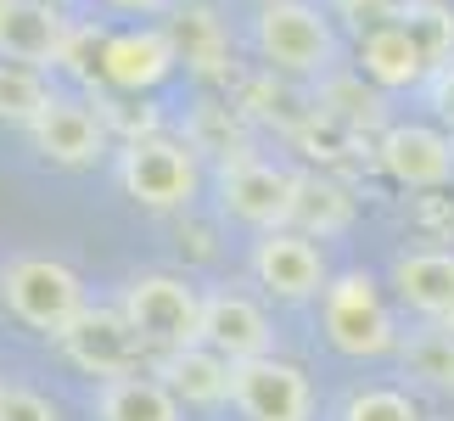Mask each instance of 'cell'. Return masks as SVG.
Wrapping results in <instances>:
<instances>
[{"mask_svg": "<svg viewBox=\"0 0 454 421\" xmlns=\"http://www.w3.org/2000/svg\"><path fill=\"white\" fill-rule=\"evenodd\" d=\"M57 343H62V354L74 360L84 377H101V382H107V377H129L135 360L146 354V343L135 338V326L124 321V309H118V304L113 309L107 304H90Z\"/></svg>", "mask_w": 454, "mask_h": 421, "instance_id": "9c48e42d", "label": "cell"}, {"mask_svg": "<svg viewBox=\"0 0 454 421\" xmlns=\"http://www.w3.org/2000/svg\"><path fill=\"white\" fill-rule=\"evenodd\" d=\"M118 186L129 191L141 208L152 214H174V208H191L202 191V157L191 140L174 135H135L118 152Z\"/></svg>", "mask_w": 454, "mask_h": 421, "instance_id": "277c9868", "label": "cell"}, {"mask_svg": "<svg viewBox=\"0 0 454 421\" xmlns=\"http://www.w3.org/2000/svg\"><path fill=\"white\" fill-rule=\"evenodd\" d=\"M0 421H62L57 410V399H45V393H34V388H12L0 393Z\"/></svg>", "mask_w": 454, "mask_h": 421, "instance_id": "484cf974", "label": "cell"}, {"mask_svg": "<svg viewBox=\"0 0 454 421\" xmlns=\"http://www.w3.org/2000/svg\"><path fill=\"white\" fill-rule=\"evenodd\" d=\"M404 28L421 40L432 74L454 62V6L449 0H404Z\"/></svg>", "mask_w": 454, "mask_h": 421, "instance_id": "cb8c5ba5", "label": "cell"}, {"mask_svg": "<svg viewBox=\"0 0 454 421\" xmlns=\"http://www.w3.org/2000/svg\"><path fill=\"white\" fill-rule=\"evenodd\" d=\"M247 270L253 281L264 287L270 298H281V304H309V298L325 292V253L320 242L281 225V231H258L253 253H247Z\"/></svg>", "mask_w": 454, "mask_h": 421, "instance_id": "ba28073f", "label": "cell"}, {"mask_svg": "<svg viewBox=\"0 0 454 421\" xmlns=\"http://www.w3.org/2000/svg\"><path fill=\"white\" fill-rule=\"evenodd\" d=\"M6 388H12V382H6V377H0V393H6Z\"/></svg>", "mask_w": 454, "mask_h": 421, "instance_id": "f546056e", "label": "cell"}, {"mask_svg": "<svg viewBox=\"0 0 454 421\" xmlns=\"http://www.w3.org/2000/svg\"><path fill=\"white\" fill-rule=\"evenodd\" d=\"M337 421H427L404 388H354L342 399Z\"/></svg>", "mask_w": 454, "mask_h": 421, "instance_id": "d4e9b609", "label": "cell"}, {"mask_svg": "<svg viewBox=\"0 0 454 421\" xmlns=\"http://www.w3.org/2000/svg\"><path fill=\"white\" fill-rule=\"evenodd\" d=\"M359 74L371 79L376 91H415V84L432 74V62H427L421 40L404 28V17H398V23H381L371 34H359Z\"/></svg>", "mask_w": 454, "mask_h": 421, "instance_id": "2e32d148", "label": "cell"}, {"mask_svg": "<svg viewBox=\"0 0 454 421\" xmlns=\"http://www.w3.org/2000/svg\"><path fill=\"white\" fill-rule=\"evenodd\" d=\"M168 34H174V45H180V57L191 68H202V74L219 68V57H224V23L214 17V6H202V0H180Z\"/></svg>", "mask_w": 454, "mask_h": 421, "instance_id": "44dd1931", "label": "cell"}, {"mask_svg": "<svg viewBox=\"0 0 454 421\" xmlns=\"http://www.w3.org/2000/svg\"><path fill=\"white\" fill-rule=\"evenodd\" d=\"M443 326H449V331H454V314H449V321H443Z\"/></svg>", "mask_w": 454, "mask_h": 421, "instance_id": "4dcf8cb0", "label": "cell"}, {"mask_svg": "<svg viewBox=\"0 0 454 421\" xmlns=\"http://www.w3.org/2000/svg\"><path fill=\"white\" fill-rule=\"evenodd\" d=\"M393 354L404 360V371H410V377H421L427 388L454 393V331H449L443 321H427L421 331H404Z\"/></svg>", "mask_w": 454, "mask_h": 421, "instance_id": "ffe728a7", "label": "cell"}, {"mask_svg": "<svg viewBox=\"0 0 454 421\" xmlns=\"http://www.w3.org/2000/svg\"><path fill=\"white\" fill-rule=\"evenodd\" d=\"M51 101H57V84L45 79V68H23V62H0V118L6 124H34Z\"/></svg>", "mask_w": 454, "mask_h": 421, "instance_id": "7402d4cb", "label": "cell"}, {"mask_svg": "<svg viewBox=\"0 0 454 421\" xmlns=\"http://www.w3.org/2000/svg\"><path fill=\"white\" fill-rule=\"evenodd\" d=\"M376 163L410 191H443L454 174V140L432 124H393L376 140Z\"/></svg>", "mask_w": 454, "mask_h": 421, "instance_id": "7c38bea8", "label": "cell"}, {"mask_svg": "<svg viewBox=\"0 0 454 421\" xmlns=\"http://www.w3.org/2000/svg\"><path fill=\"white\" fill-rule=\"evenodd\" d=\"M28 140H34V152H40L45 163H57V169H90V163H101L113 130H107V118H101V107L74 101V96H57L28 124Z\"/></svg>", "mask_w": 454, "mask_h": 421, "instance_id": "30bf717a", "label": "cell"}, {"mask_svg": "<svg viewBox=\"0 0 454 421\" xmlns=\"http://www.w3.org/2000/svg\"><path fill=\"white\" fill-rule=\"evenodd\" d=\"M180 399L163 377H107L96 388V421H180Z\"/></svg>", "mask_w": 454, "mask_h": 421, "instance_id": "ac0fdd59", "label": "cell"}, {"mask_svg": "<svg viewBox=\"0 0 454 421\" xmlns=\"http://www.w3.org/2000/svg\"><path fill=\"white\" fill-rule=\"evenodd\" d=\"M113 12H141V17H152V12H168V0H107Z\"/></svg>", "mask_w": 454, "mask_h": 421, "instance_id": "f1b7e54d", "label": "cell"}, {"mask_svg": "<svg viewBox=\"0 0 454 421\" xmlns=\"http://www.w3.org/2000/svg\"><path fill=\"white\" fill-rule=\"evenodd\" d=\"M292 231H303L314 242L325 236H342L348 225H354V197H348V186L325 180V174H303L298 180V203H292Z\"/></svg>", "mask_w": 454, "mask_h": 421, "instance_id": "d6986e66", "label": "cell"}, {"mask_svg": "<svg viewBox=\"0 0 454 421\" xmlns=\"http://www.w3.org/2000/svg\"><path fill=\"white\" fill-rule=\"evenodd\" d=\"M298 169L270 163V157H241V163L219 169V214L236 225H253V231H281L292 219V203H298Z\"/></svg>", "mask_w": 454, "mask_h": 421, "instance_id": "8992f818", "label": "cell"}, {"mask_svg": "<svg viewBox=\"0 0 454 421\" xmlns=\"http://www.w3.org/2000/svg\"><path fill=\"white\" fill-rule=\"evenodd\" d=\"M0 304H6L28 331L62 338V331L90 309V298H84L79 270H67L62 258L23 253V258H12V265H0Z\"/></svg>", "mask_w": 454, "mask_h": 421, "instance_id": "3957f363", "label": "cell"}, {"mask_svg": "<svg viewBox=\"0 0 454 421\" xmlns=\"http://www.w3.org/2000/svg\"><path fill=\"white\" fill-rule=\"evenodd\" d=\"M174 62H180V45H174L168 28H113L107 40H101L96 79L113 84V91L146 96L174 74Z\"/></svg>", "mask_w": 454, "mask_h": 421, "instance_id": "8fae6325", "label": "cell"}, {"mask_svg": "<svg viewBox=\"0 0 454 421\" xmlns=\"http://www.w3.org/2000/svg\"><path fill=\"white\" fill-rule=\"evenodd\" d=\"M67 28L74 23L57 12V0H0V62L57 68Z\"/></svg>", "mask_w": 454, "mask_h": 421, "instance_id": "5bb4252c", "label": "cell"}, {"mask_svg": "<svg viewBox=\"0 0 454 421\" xmlns=\"http://www.w3.org/2000/svg\"><path fill=\"white\" fill-rule=\"evenodd\" d=\"M337 12H342L359 34H371V28H381V23H398V17H404V0H337Z\"/></svg>", "mask_w": 454, "mask_h": 421, "instance_id": "4316f807", "label": "cell"}, {"mask_svg": "<svg viewBox=\"0 0 454 421\" xmlns=\"http://www.w3.org/2000/svg\"><path fill=\"white\" fill-rule=\"evenodd\" d=\"M393 298L421 321L454 314V253L449 248H415L393 258Z\"/></svg>", "mask_w": 454, "mask_h": 421, "instance_id": "9a60e30c", "label": "cell"}, {"mask_svg": "<svg viewBox=\"0 0 454 421\" xmlns=\"http://www.w3.org/2000/svg\"><path fill=\"white\" fill-rule=\"evenodd\" d=\"M253 45L270 74L325 79L337 68V28L314 0H264L253 17Z\"/></svg>", "mask_w": 454, "mask_h": 421, "instance_id": "6da1fadb", "label": "cell"}, {"mask_svg": "<svg viewBox=\"0 0 454 421\" xmlns=\"http://www.w3.org/2000/svg\"><path fill=\"white\" fill-rule=\"evenodd\" d=\"M231 371L236 365L214 354L207 343H191V348H174V354L157 360V377L168 382V393L180 405H197V410H219L231 405Z\"/></svg>", "mask_w": 454, "mask_h": 421, "instance_id": "e0dca14e", "label": "cell"}, {"mask_svg": "<svg viewBox=\"0 0 454 421\" xmlns=\"http://www.w3.org/2000/svg\"><path fill=\"white\" fill-rule=\"evenodd\" d=\"M320 101H342V118H354V124H359V118H376V107H381V101H376V91H359V84H348V79H331L325 74V91H320Z\"/></svg>", "mask_w": 454, "mask_h": 421, "instance_id": "83f0119b", "label": "cell"}, {"mask_svg": "<svg viewBox=\"0 0 454 421\" xmlns=\"http://www.w3.org/2000/svg\"><path fill=\"white\" fill-rule=\"evenodd\" d=\"M191 147H197V157L202 152H214L219 157V169L224 163H241V157H253V147H247V130H241V118H236V107H197V118H191Z\"/></svg>", "mask_w": 454, "mask_h": 421, "instance_id": "603a6c76", "label": "cell"}, {"mask_svg": "<svg viewBox=\"0 0 454 421\" xmlns=\"http://www.w3.org/2000/svg\"><path fill=\"white\" fill-rule=\"evenodd\" d=\"M231 405L247 421H314V382L298 360L258 354L231 371Z\"/></svg>", "mask_w": 454, "mask_h": 421, "instance_id": "52a82bcc", "label": "cell"}, {"mask_svg": "<svg viewBox=\"0 0 454 421\" xmlns=\"http://www.w3.org/2000/svg\"><path fill=\"white\" fill-rule=\"evenodd\" d=\"M320 326H325V343L337 348V354H348V360H381V354L398 348V338H404L371 270H342L337 281H325Z\"/></svg>", "mask_w": 454, "mask_h": 421, "instance_id": "7a4b0ae2", "label": "cell"}, {"mask_svg": "<svg viewBox=\"0 0 454 421\" xmlns=\"http://www.w3.org/2000/svg\"><path fill=\"white\" fill-rule=\"evenodd\" d=\"M197 343H207L214 354L241 365V360L275 354V326L247 292H202V338Z\"/></svg>", "mask_w": 454, "mask_h": 421, "instance_id": "4fadbf2b", "label": "cell"}, {"mask_svg": "<svg viewBox=\"0 0 454 421\" xmlns=\"http://www.w3.org/2000/svg\"><path fill=\"white\" fill-rule=\"evenodd\" d=\"M118 309L135 326V338L146 348H157V354L191 348L202 338V292L185 275H168V270L135 275L124 287V298H118Z\"/></svg>", "mask_w": 454, "mask_h": 421, "instance_id": "5b68a950", "label": "cell"}]
</instances>
